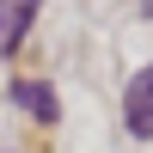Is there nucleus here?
Wrapping results in <instances>:
<instances>
[{"label": "nucleus", "mask_w": 153, "mask_h": 153, "mask_svg": "<svg viewBox=\"0 0 153 153\" xmlns=\"http://www.w3.org/2000/svg\"><path fill=\"white\" fill-rule=\"evenodd\" d=\"M123 117H129L135 141H153V61L129 80V98H123Z\"/></svg>", "instance_id": "obj_1"}, {"label": "nucleus", "mask_w": 153, "mask_h": 153, "mask_svg": "<svg viewBox=\"0 0 153 153\" xmlns=\"http://www.w3.org/2000/svg\"><path fill=\"white\" fill-rule=\"evenodd\" d=\"M12 98H19L37 123H55V92H49L43 80H19V86H12Z\"/></svg>", "instance_id": "obj_2"}]
</instances>
